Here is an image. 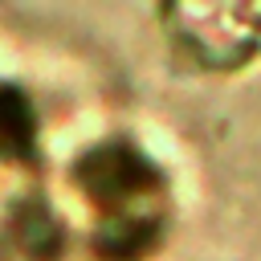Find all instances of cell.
Instances as JSON below:
<instances>
[{"mask_svg":"<svg viewBox=\"0 0 261 261\" xmlns=\"http://www.w3.org/2000/svg\"><path fill=\"white\" fill-rule=\"evenodd\" d=\"M82 184L102 200H122L151 184V167L139 155H130L126 147H110V151H98L82 167Z\"/></svg>","mask_w":261,"mask_h":261,"instance_id":"1","label":"cell"},{"mask_svg":"<svg viewBox=\"0 0 261 261\" xmlns=\"http://www.w3.org/2000/svg\"><path fill=\"white\" fill-rule=\"evenodd\" d=\"M33 143V110L20 94L0 90V155H20Z\"/></svg>","mask_w":261,"mask_h":261,"instance_id":"2","label":"cell"},{"mask_svg":"<svg viewBox=\"0 0 261 261\" xmlns=\"http://www.w3.org/2000/svg\"><path fill=\"white\" fill-rule=\"evenodd\" d=\"M24 245H29L33 253H49V249H57V224L45 220L41 208L29 212V220H24Z\"/></svg>","mask_w":261,"mask_h":261,"instance_id":"3","label":"cell"}]
</instances>
